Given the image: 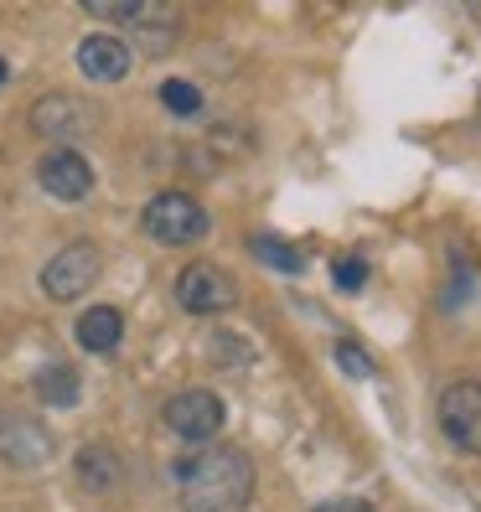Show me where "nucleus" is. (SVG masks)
Here are the masks:
<instances>
[{
    "label": "nucleus",
    "mask_w": 481,
    "mask_h": 512,
    "mask_svg": "<svg viewBox=\"0 0 481 512\" xmlns=\"http://www.w3.org/2000/svg\"><path fill=\"white\" fill-rule=\"evenodd\" d=\"M99 275H104L99 244H68V249H57V254L47 259L42 290H47L52 300H78V295H88V290L99 285Z\"/></svg>",
    "instance_id": "20e7f679"
},
{
    "label": "nucleus",
    "mask_w": 481,
    "mask_h": 512,
    "mask_svg": "<svg viewBox=\"0 0 481 512\" xmlns=\"http://www.w3.org/2000/svg\"><path fill=\"white\" fill-rule=\"evenodd\" d=\"M119 337H125V316L114 306H94V311L78 316V347L83 352H114Z\"/></svg>",
    "instance_id": "f8f14e48"
},
{
    "label": "nucleus",
    "mask_w": 481,
    "mask_h": 512,
    "mask_svg": "<svg viewBox=\"0 0 481 512\" xmlns=\"http://www.w3.org/2000/svg\"><path fill=\"white\" fill-rule=\"evenodd\" d=\"M337 363H342L352 378H373V373H378V368H373V357L357 347V342H337Z\"/></svg>",
    "instance_id": "f3484780"
},
{
    "label": "nucleus",
    "mask_w": 481,
    "mask_h": 512,
    "mask_svg": "<svg viewBox=\"0 0 481 512\" xmlns=\"http://www.w3.org/2000/svg\"><path fill=\"white\" fill-rule=\"evenodd\" d=\"M78 68L94 83H119V78H130L135 52H130V42L119 32H94V37L78 42Z\"/></svg>",
    "instance_id": "1a4fd4ad"
},
{
    "label": "nucleus",
    "mask_w": 481,
    "mask_h": 512,
    "mask_svg": "<svg viewBox=\"0 0 481 512\" xmlns=\"http://www.w3.org/2000/svg\"><path fill=\"white\" fill-rule=\"evenodd\" d=\"M363 280H368V264H363V259H342V264H337V285H342V290H357Z\"/></svg>",
    "instance_id": "a211bd4d"
},
{
    "label": "nucleus",
    "mask_w": 481,
    "mask_h": 512,
    "mask_svg": "<svg viewBox=\"0 0 481 512\" xmlns=\"http://www.w3.org/2000/svg\"><path fill=\"white\" fill-rule=\"evenodd\" d=\"M83 11L119 21L125 32H135L140 42H150V52H166L171 37H176V26H182V21H176V11L156 6V0H83Z\"/></svg>",
    "instance_id": "f03ea898"
},
{
    "label": "nucleus",
    "mask_w": 481,
    "mask_h": 512,
    "mask_svg": "<svg viewBox=\"0 0 481 512\" xmlns=\"http://www.w3.org/2000/svg\"><path fill=\"white\" fill-rule=\"evenodd\" d=\"M119 476H125V466H119V456H114V450H104V445H88L83 456H78V481H83L88 492L119 487Z\"/></svg>",
    "instance_id": "ddd939ff"
},
{
    "label": "nucleus",
    "mask_w": 481,
    "mask_h": 512,
    "mask_svg": "<svg viewBox=\"0 0 481 512\" xmlns=\"http://www.w3.org/2000/svg\"><path fill=\"white\" fill-rule=\"evenodd\" d=\"M0 461L16 471H42L52 461V435L26 414H0Z\"/></svg>",
    "instance_id": "6e6552de"
},
{
    "label": "nucleus",
    "mask_w": 481,
    "mask_h": 512,
    "mask_svg": "<svg viewBox=\"0 0 481 512\" xmlns=\"http://www.w3.org/2000/svg\"><path fill=\"white\" fill-rule=\"evenodd\" d=\"M316 512H373V502H363V497H332V502H316Z\"/></svg>",
    "instance_id": "6ab92c4d"
},
{
    "label": "nucleus",
    "mask_w": 481,
    "mask_h": 512,
    "mask_svg": "<svg viewBox=\"0 0 481 512\" xmlns=\"http://www.w3.org/2000/svg\"><path fill=\"white\" fill-rule=\"evenodd\" d=\"M0 83H6V63H0Z\"/></svg>",
    "instance_id": "aec40b11"
},
{
    "label": "nucleus",
    "mask_w": 481,
    "mask_h": 512,
    "mask_svg": "<svg viewBox=\"0 0 481 512\" xmlns=\"http://www.w3.org/2000/svg\"><path fill=\"white\" fill-rule=\"evenodd\" d=\"M254 254H259L269 269H290V275H300V269H306V259H300L290 244H280V238H269V233L254 238Z\"/></svg>",
    "instance_id": "2eb2a0df"
},
{
    "label": "nucleus",
    "mask_w": 481,
    "mask_h": 512,
    "mask_svg": "<svg viewBox=\"0 0 481 512\" xmlns=\"http://www.w3.org/2000/svg\"><path fill=\"white\" fill-rule=\"evenodd\" d=\"M176 300H182V311H192V316H223V311H233L238 285H233L228 269L197 259L176 275Z\"/></svg>",
    "instance_id": "39448f33"
},
{
    "label": "nucleus",
    "mask_w": 481,
    "mask_h": 512,
    "mask_svg": "<svg viewBox=\"0 0 481 512\" xmlns=\"http://www.w3.org/2000/svg\"><path fill=\"white\" fill-rule=\"evenodd\" d=\"M166 430L192 440V445H207L223 430V399L213 388H187V394H176L166 404Z\"/></svg>",
    "instance_id": "0eeeda50"
},
{
    "label": "nucleus",
    "mask_w": 481,
    "mask_h": 512,
    "mask_svg": "<svg viewBox=\"0 0 481 512\" xmlns=\"http://www.w3.org/2000/svg\"><path fill=\"white\" fill-rule=\"evenodd\" d=\"M440 430L456 450L481 456V383H450L445 388L440 394Z\"/></svg>",
    "instance_id": "423d86ee"
},
{
    "label": "nucleus",
    "mask_w": 481,
    "mask_h": 512,
    "mask_svg": "<svg viewBox=\"0 0 481 512\" xmlns=\"http://www.w3.org/2000/svg\"><path fill=\"white\" fill-rule=\"evenodd\" d=\"M145 233L156 238V244H197V238L207 233V213L202 202L187 197V192H161L145 202Z\"/></svg>",
    "instance_id": "7ed1b4c3"
},
{
    "label": "nucleus",
    "mask_w": 481,
    "mask_h": 512,
    "mask_svg": "<svg viewBox=\"0 0 481 512\" xmlns=\"http://www.w3.org/2000/svg\"><path fill=\"white\" fill-rule=\"evenodd\" d=\"M78 394H83V383H78V373H73L68 363H52V368L37 373V399H42V404L68 409V404H78Z\"/></svg>",
    "instance_id": "4468645a"
},
{
    "label": "nucleus",
    "mask_w": 481,
    "mask_h": 512,
    "mask_svg": "<svg viewBox=\"0 0 481 512\" xmlns=\"http://www.w3.org/2000/svg\"><path fill=\"white\" fill-rule=\"evenodd\" d=\"M161 104H166L171 114H197V109H202V94H197L187 78H171V83H161Z\"/></svg>",
    "instance_id": "dca6fc26"
},
{
    "label": "nucleus",
    "mask_w": 481,
    "mask_h": 512,
    "mask_svg": "<svg viewBox=\"0 0 481 512\" xmlns=\"http://www.w3.org/2000/svg\"><path fill=\"white\" fill-rule=\"evenodd\" d=\"M37 182L57 202H78V197L94 192V166H88L78 150H52V156H42V166H37Z\"/></svg>",
    "instance_id": "9d476101"
},
{
    "label": "nucleus",
    "mask_w": 481,
    "mask_h": 512,
    "mask_svg": "<svg viewBox=\"0 0 481 512\" xmlns=\"http://www.w3.org/2000/svg\"><path fill=\"white\" fill-rule=\"evenodd\" d=\"M32 125H37V135L68 140V135H88V130H94V125H99V109L83 104V99H73V94H52V99H42V104L32 109Z\"/></svg>",
    "instance_id": "9b49d317"
},
{
    "label": "nucleus",
    "mask_w": 481,
    "mask_h": 512,
    "mask_svg": "<svg viewBox=\"0 0 481 512\" xmlns=\"http://www.w3.org/2000/svg\"><path fill=\"white\" fill-rule=\"evenodd\" d=\"M182 512H244L254 497V461L238 445H197L171 466Z\"/></svg>",
    "instance_id": "f257e3e1"
}]
</instances>
